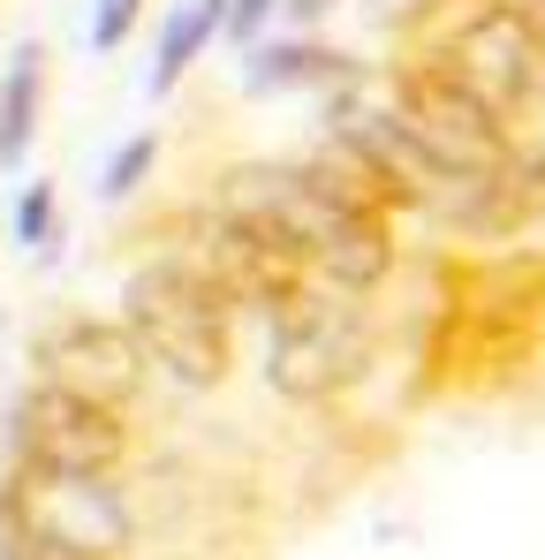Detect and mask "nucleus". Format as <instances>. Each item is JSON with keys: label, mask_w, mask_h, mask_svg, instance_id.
I'll use <instances>...</instances> for the list:
<instances>
[{"label": "nucleus", "mask_w": 545, "mask_h": 560, "mask_svg": "<svg viewBox=\"0 0 545 560\" xmlns=\"http://www.w3.org/2000/svg\"><path fill=\"white\" fill-rule=\"evenodd\" d=\"M417 394H500L545 364V250H492L425 266V311H417Z\"/></svg>", "instance_id": "nucleus-1"}, {"label": "nucleus", "mask_w": 545, "mask_h": 560, "mask_svg": "<svg viewBox=\"0 0 545 560\" xmlns=\"http://www.w3.org/2000/svg\"><path fill=\"white\" fill-rule=\"evenodd\" d=\"M121 318L144 341L152 372L182 394H212L235 372V295L205 266H189L175 250H152L137 273L121 280Z\"/></svg>", "instance_id": "nucleus-2"}, {"label": "nucleus", "mask_w": 545, "mask_h": 560, "mask_svg": "<svg viewBox=\"0 0 545 560\" xmlns=\"http://www.w3.org/2000/svg\"><path fill=\"white\" fill-rule=\"evenodd\" d=\"M152 250H175L189 266H205V273L235 295L243 318H280L295 295L318 288L311 258H303L280 228L235 212V205H220V197H182V205H167V212L152 220Z\"/></svg>", "instance_id": "nucleus-3"}, {"label": "nucleus", "mask_w": 545, "mask_h": 560, "mask_svg": "<svg viewBox=\"0 0 545 560\" xmlns=\"http://www.w3.org/2000/svg\"><path fill=\"white\" fill-rule=\"evenodd\" d=\"M0 538H23L38 553H69V560H121L137 546V500H129L121 477L8 463V477H0Z\"/></svg>", "instance_id": "nucleus-4"}, {"label": "nucleus", "mask_w": 545, "mask_h": 560, "mask_svg": "<svg viewBox=\"0 0 545 560\" xmlns=\"http://www.w3.org/2000/svg\"><path fill=\"white\" fill-rule=\"evenodd\" d=\"M379 364V326L363 311V295H341V288H311L295 295L280 318H266V386L295 409H318L334 394L363 386Z\"/></svg>", "instance_id": "nucleus-5"}, {"label": "nucleus", "mask_w": 545, "mask_h": 560, "mask_svg": "<svg viewBox=\"0 0 545 560\" xmlns=\"http://www.w3.org/2000/svg\"><path fill=\"white\" fill-rule=\"evenodd\" d=\"M386 106L409 121V137L425 144V160L440 167V183L515 167V152H508V114L485 92H469L440 54H394V61H386ZM432 205H440V197H432Z\"/></svg>", "instance_id": "nucleus-6"}, {"label": "nucleus", "mask_w": 545, "mask_h": 560, "mask_svg": "<svg viewBox=\"0 0 545 560\" xmlns=\"http://www.w3.org/2000/svg\"><path fill=\"white\" fill-rule=\"evenodd\" d=\"M137 455V417L54 386V378H23L8 401V463L31 469H91V477H121V463Z\"/></svg>", "instance_id": "nucleus-7"}, {"label": "nucleus", "mask_w": 545, "mask_h": 560, "mask_svg": "<svg viewBox=\"0 0 545 560\" xmlns=\"http://www.w3.org/2000/svg\"><path fill=\"white\" fill-rule=\"evenodd\" d=\"M31 378H54V386H77V394H98L114 409H137L144 386H152V357L144 341L129 334V318H98V311H61L31 334Z\"/></svg>", "instance_id": "nucleus-8"}, {"label": "nucleus", "mask_w": 545, "mask_h": 560, "mask_svg": "<svg viewBox=\"0 0 545 560\" xmlns=\"http://www.w3.org/2000/svg\"><path fill=\"white\" fill-rule=\"evenodd\" d=\"M440 61H448L469 92L492 98L508 121L545 92V46H538V23H531L523 0H492L477 23H462L448 46H440Z\"/></svg>", "instance_id": "nucleus-9"}, {"label": "nucleus", "mask_w": 545, "mask_h": 560, "mask_svg": "<svg viewBox=\"0 0 545 560\" xmlns=\"http://www.w3.org/2000/svg\"><path fill=\"white\" fill-rule=\"evenodd\" d=\"M303 175L326 189L334 205H349V212H386V220H409V212H425V197L402 183L363 137H341V129H318L303 152Z\"/></svg>", "instance_id": "nucleus-10"}, {"label": "nucleus", "mask_w": 545, "mask_h": 560, "mask_svg": "<svg viewBox=\"0 0 545 560\" xmlns=\"http://www.w3.org/2000/svg\"><path fill=\"white\" fill-rule=\"evenodd\" d=\"M363 69L357 54H341V46H326V38H311V31H280V38H258L251 54H243V92L251 98H272V92H357Z\"/></svg>", "instance_id": "nucleus-11"}, {"label": "nucleus", "mask_w": 545, "mask_h": 560, "mask_svg": "<svg viewBox=\"0 0 545 560\" xmlns=\"http://www.w3.org/2000/svg\"><path fill=\"white\" fill-rule=\"evenodd\" d=\"M311 273L326 280V288H341V295H379L386 280L402 273V220H386V212H349V220L334 228V243L311 258Z\"/></svg>", "instance_id": "nucleus-12"}, {"label": "nucleus", "mask_w": 545, "mask_h": 560, "mask_svg": "<svg viewBox=\"0 0 545 560\" xmlns=\"http://www.w3.org/2000/svg\"><path fill=\"white\" fill-rule=\"evenodd\" d=\"M228 8L235 0H175L167 15H160V38H152V69H144V92L152 98H167L197 69V54L228 31Z\"/></svg>", "instance_id": "nucleus-13"}, {"label": "nucleus", "mask_w": 545, "mask_h": 560, "mask_svg": "<svg viewBox=\"0 0 545 560\" xmlns=\"http://www.w3.org/2000/svg\"><path fill=\"white\" fill-rule=\"evenodd\" d=\"M38 106H46V46L23 38L0 69V167H23V152L38 137Z\"/></svg>", "instance_id": "nucleus-14"}, {"label": "nucleus", "mask_w": 545, "mask_h": 560, "mask_svg": "<svg viewBox=\"0 0 545 560\" xmlns=\"http://www.w3.org/2000/svg\"><path fill=\"white\" fill-rule=\"evenodd\" d=\"M492 0H409L402 8V54H440L462 23H477Z\"/></svg>", "instance_id": "nucleus-15"}, {"label": "nucleus", "mask_w": 545, "mask_h": 560, "mask_svg": "<svg viewBox=\"0 0 545 560\" xmlns=\"http://www.w3.org/2000/svg\"><path fill=\"white\" fill-rule=\"evenodd\" d=\"M152 175H160V137H152V129H137L129 144H114V152L98 160V197H106V205H129Z\"/></svg>", "instance_id": "nucleus-16"}, {"label": "nucleus", "mask_w": 545, "mask_h": 560, "mask_svg": "<svg viewBox=\"0 0 545 560\" xmlns=\"http://www.w3.org/2000/svg\"><path fill=\"white\" fill-rule=\"evenodd\" d=\"M54 235H61V189L38 175V183L15 189V243L46 258V250H54Z\"/></svg>", "instance_id": "nucleus-17"}, {"label": "nucleus", "mask_w": 545, "mask_h": 560, "mask_svg": "<svg viewBox=\"0 0 545 560\" xmlns=\"http://www.w3.org/2000/svg\"><path fill=\"white\" fill-rule=\"evenodd\" d=\"M508 152H515V175L531 189H545V92L508 121Z\"/></svg>", "instance_id": "nucleus-18"}, {"label": "nucleus", "mask_w": 545, "mask_h": 560, "mask_svg": "<svg viewBox=\"0 0 545 560\" xmlns=\"http://www.w3.org/2000/svg\"><path fill=\"white\" fill-rule=\"evenodd\" d=\"M144 0H91V54H114L129 31H137Z\"/></svg>", "instance_id": "nucleus-19"}, {"label": "nucleus", "mask_w": 545, "mask_h": 560, "mask_svg": "<svg viewBox=\"0 0 545 560\" xmlns=\"http://www.w3.org/2000/svg\"><path fill=\"white\" fill-rule=\"evenodd\" d=\"M272 15H280V0H235V8H228V38H235V46L251 54V46L266 38V23H272Z\"/></svg>", "instance_id": "nucleus-20"}, {"label": "nucleus", "mask_w": 545, "mask_h": 560, "mask_svg": "<svg viewBox=\"0 0 545 560\" xmlns=\"http://www.w3.org/2000/svg\"><path fill=\"white\" fill-rule=\"evenodd\" d=\"M334 8H341V0H280V15H288L295 31H311V23H326Z\"/></svg>", "instance_id": "nucleus-21"}, {"label": "nucleus", "mask_w": 545, "mask_h": 560, "mask_svg": "<svg viewBox=\"0 0 545 560\" xmlns=\"http://www.w3.org/2000/svg\"><path fill=\"white\" fill-rule=\"evenodd\" d=\"M0 560H69V553H38V546H23V538H0Z\"/></svg>", "instance_id": "nucleus-22"}, {"label": "nucleus", "mask_w": 545, "mask_h": 560, "mask_svg": "<svg viewBox=\"0 0 545 560\" xmlns=\"http://www.w3.org/2000/svg\"><path fill=\"white\" fill-rule=\"evenodd\" d=\"M0 318H8V311H0Z\"/></svg>", "instance_id": "nucleus-23"}]
</instances>
